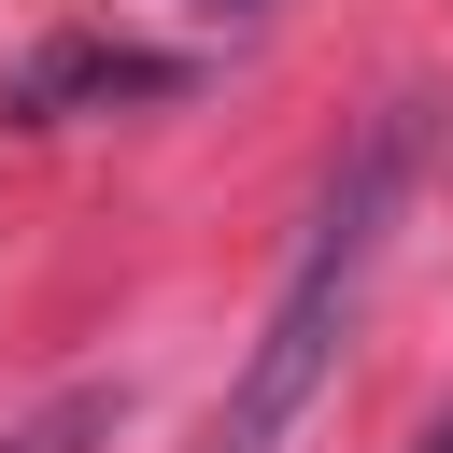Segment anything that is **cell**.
Wrapping results in <instances>:
<instances>
[{
	"mask_svg": "<svg viewBox=\"0 0 453 453\" xmlns=\"http://www.w3.org/2000/svg\"><path fill=\"white\" fill-rule=\"evenodd\" d=\"M396 184H411V113H368L354 156H340V184L311 198V241H297V269H283V297H269L226 411H212V453H297V425L326 411L340 326H354V297H368V255H382V226H396Z\"/></svg>",
	"mask_w": 453,
	"mask_h": 453,
	"instance_id": "1",
	"label": "cell"
},
{
	"mask_svg": "<svg viewBox=\"0 0 453 453\" xmlns=\"http://www.w3.org/2000/svg\"><path fill=\"white\" fill-rule=\"evenodd\" d=\"M156 85H184L170 57H127V42H71V57H42L28 85H14V113H57V99H156Z\"/></svg>",
	"mask_w": 453,
	"mask_h": 453,
	"instance_id": "2",
	"label": "cell"
},
{
	"mask_svg": "<svg viewBox=\"0 0 453 453\" xmlns=\"http://www.w3.org/2000/svg\"><path fill=\"white\" fill-rule=\"evenodd\" d=\"M85 439H99V396H57V411H42L28 439H0V453H85Z\"/></svg>",
	"mask_w": 453,
	"mask_h": 453,
	"instance_id": "3",
	"label": "cell"
},
{
	"mask_svg": "<svg viewBox=\"0 0 453 453\" xmlns=\"http://www.w3.org/2000/svg\"><path fill=\"white\" fill-rule=\"evenodd\" d=\"M411 453H453V425H425V439H411Z\"/></svg>",
	"mask_w": 453,
	"mask_h": 453,
	"instance_id": "4",
	"label": "cell"
},
{
	"mask_svg": "<svg viewBox=\"0 0 453 453\" xmlns=\"http://www.w3.org/2000/svg\"><path fill=\"white\" fill-rule=\"evenodd\" d=\"M226 14H255V0H226Z\"/></svg>",
	"mask_w": 453,
	"mask_h": 453,
	"instance_id": "5",
	"label": "cell"
}]
</instances>
